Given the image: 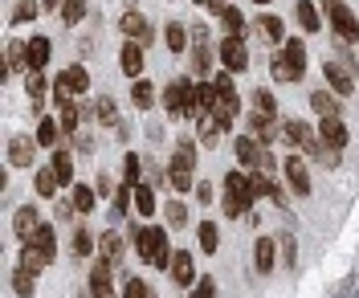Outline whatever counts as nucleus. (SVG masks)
I'll return each instance as SVG.
<instances>
[{
	"instance_id": "f257e3e1",
	"label": "nucleus",
	"mask_w": 359,
	"mask_h": 298,
	"mask_svg": "<svg viewBox=\"0 0 359 298\" xmlns=\"http://www.w3.org/2000/svg\"><path fill=\"white\" fill-rule=\"evenodd\" d=\"M135 250H139V257L147 266H156V270H168V262L176 257V253H168V233L159 229V225H147V229L135 233Z\"/></svg>"
},
{
	"instance_id": "f03ea898",
	"label": "nucleus",
	"mask_w": 359,
	"mask_h": 298,
	"mask_svg": "<svg viewBox=\"0 0 359 298\" xmlns=\"http://www.w3.org/2000/svg\"><path fill=\"white\" fill-rule=\"evenodd\" d=\"M269 69H273V78H278V82H298V78H302V69H306V46H302L298 37L286 41V46L273 53V66H269Z\"/></svg>"
},
{
	"instance_id": "7ed1b4c3",
	"label": "nucleus",
	"mask_w": 359,
	"mask_h": 298,
	"mask_svg": "<svg viewBox=\"0 0 359 298\" xmlns=\"http://www.w3.org/2000/svg\"><path fill=\"white\" fill-rule=\"evenodd\" d=\"M163 102H168V115L172 118L196 115V86H192L188 78H176V82L168 86V94H163Z\"/></svg>"
},
{
	"instance_id": "20e7f679",
	"label": "nucleus",
	"mask_w": 359,
	"mask_h": 298,
	"mask_svg": "<svg viewBox=\"0 0 359 298\" xmlns=\"http://www.w3.org/2000/svg\"><path fill=\"white\" fill-rule=\"evenodd\" d=\"M86 86H90L86 69L82 66H66L62 74H57V82H53V98H57V102H69L74 94H82Z\"/></svg>"
},
{
	"instance_id": "39448f33",
	"label": "nucleus",
	"mask_w": 359,
	"mask_h": 298,
	"mask_svg": "<svg viewBox=\"0 0 359 298\" xmlns=\"http://www.w3.org/2000/svg\"><path fill=\"white\" fill-rule=\"evenodd\" d=\"M323 8H327V17H331V25H335V33L343 41H359V21L351 17V8L343 0H327Z\"/></svg>"
},
{
	"instance_id": "423d86ee",
	"label": "nucleus",
	"mask_w": 359,
	"mask_h": 298,
	"mask_svg": "<svg viewBox=\"0 0 359 298\" xmlns=\"http://www.w3.org/2000/svg\"><path fill=\"white\" fill-rule=\"evenodd\" d=\"M323 78H327V86H331L339 98H347V94L355 90V78H351V69L339 66V62H327V66H323Z\"/></svg>"
},
{
	"instance_id": "0eeeda50",
	"label": "nucleus",
	"mask_w": 359,
	"mask_h": 298,
	"mask_svg": "<svg viewBox=\"0 0 359 298\" xmlns=\"http://www.w3.org/2000/svg\"><path fill=\"white\" fill-rule=\"evenodd\" d=\"M221 62H224L229 74H241V69L249 66V53H245V46H241V37H224L221 41Z\"/></svg>"
},
{
	"instance_id": "6e6552de",
	"label": "nucleus",
	"mask_w": 359,
	"mask_h": 298,
	"mask_svg": "<svg viewBox=\"0 0 359 298\" xmlns=\"http://www.w3.org/2000/svg\"><path fill=\"white\" fill-rule=\"evenodd\" d=\"M90 294L94 298H114V290H111V262H107V257H98L94 270H90Z\"/></svg>"
},
{
	"instance_id": "1a4fd4ad",
	"label": "nucleus",
	"mask_w": 359,
	"mask_h": 298,
	"mask_svg": "<svg viewBox=\"0 0 359 298\" xmlns=\"http://www.w3.org/2000/svg\"><path fill=\"white\" fill-rule=\"evenodd\" d=\"M37 229H41V221H37V208H33V205L17 208V217H13V233H17L21 241H33V237H37Z\"/></svg>"
},
{
	"instance_id": "9d476101",
	"label": "nucleus",
	"mask_w": 359,
	"mask_h": 298,
	"mask_svg": "<svg viewBox=\"0 0 359 298\" xmlns=\"http://www.w3.org/2000/svg\"><path fill=\"white\" fill-rule=\"evenodd\" d=\"M318 139L327 143V147H335V151H343L347 147V127H343V118H323L318 123Z\"/></svg>"
},
{
	"instance_id": "9b49d317",
	"label": "nucleus",
	"mask_w": 359,
	"mask_h": 298,
	"mask_svg": "<svg viewBox=\"0 0 359 298\" xmlns=\"http://www.w3.org/2000/svg\"><path fill=\"white\" fill-rule=\"evenodd\" d=\"M217 118H221V127H233V118H237V111H241V98H237V90H217Z\"/></svg>"
},
{
	"instance_id": "f8f14e48",
	"label": "nucleus",
	"mask_w": 359,
	"mask_h": 298,
	"mask_svg": "<svg viewBox=\"0 0 359 298\" xmlns=\"http://www.w3.org/2000/svg\"><path fill=\"white\" fill-rule=\"evenodd\" d=\"M286 180H290V188L298 196H311V176H306V163L298 160V156L286 160Z\"/></svg>"
},
{
	"instance_id": "ddd939ff",
	"label": "nucleus",
	"mask_w": 359,
	"mask_h": 298,
	"mask_svg": "<svg viewBox=\"0 0 359 298\" xmlns=\"http://www.w3.org/2000/svg\"><path fill=\"white\" fill-rule=\"evenodd\" d=\"M8 69H29V41H8L4 49V66H0V78Z\"/></svg>"
},
{
	"instance_id": "4468645a",
	"label": "nucleus",
	"mask_w": 359,
	"mask_h": 298,
	"mask_svg": "<svg viewBox=\"0 0 359 298\" xmlns=\"http://www.w3.org/2000/svg\"><path fill=\"white\" fill-rule=\"evenodd\" d=\"M118 66H123L127 78H139V74H143V46H139V41H127L123 53H118Z\"/></svg>"
},
{
	"instance_id": "2eb2a0df",
	"label": "nucleus",
	"mask_w": 359,
	"mask_h": 298,
	"mask_svg": "<svg viewBox=\"0 0 359 298\" xmlns=\"http://www.w3.org/2000/svg\"><path fill=\"white\" fill-rule=\"evenodd\" d=\"M123 33H127V41H139V46H147V41H151V25L143 21V17H139V13H127V17H123Z\"/></svg>"
},
{
	"instance_id": "dca6fc26",
	"label": "nucleus",
	"mask_w": 359,
	"mask_h": 298,
	"mask_svg": "<svg viewBox=\"0 0 359 298\" xmlns=\"http://www.w3.org/2000/svg\"><path fill=\"white\" fill-rule=\"evenodd\" d=\"M8 163H13V168H29V163H33V139L13 135V143H8Z\"/></svg>"
},
{
	"instance_id": "f3484780",
	"label": "nucleus",
	"mask_w": 359,
	"mask_h": 298,
	"mask_svg": "<svg viewBox=\"0 0 359 298\" xmlns=\"http://www.w3.org/2000/svg\"><path fill=\"white\" fill-rule=\"evenodd\" d=\"M233 151H237V160L245 163V168H253V163H262V151H266V147H262L253 135H241L237 143H233Z\"/></svg>"
},
{
	"instance_id": "a211bd4d",
	"label": "nucleus",
	"mask_w": 359,
	"mask_h": 298,
	"mask_svg": "<svg viewBox=\"0 0 359 298\" xmlns=\"http://www.w3.org/2000/svg\"><path fill=\"white\" fill-rule=\"evenodd\" d=\"M172 282L176 286H192L196 278H192V253L188 250H176V257H172Z\"/></svg>"
},
{
	"instance_id": "6ab92c4d",
	"label": "nucleus",
	"mask_w": 359,
	"mask_h": 298,
	"mask_svg": "<svg viewBox=\"0 0 359 298\" xmlns=\"http://www.w3.org/2000/svg\"><path fill=\"white\" fill-rule=\"evenodd\" d=\"M311 107L318 111V118H335V115H339V94L314 90V94H311Z\"/></svg>"
},
{
	"instance_id": "aec40b11",
	"label": "nucleus",
	"mask_w": 359,
	"mask_h": 298,
	"mask_svg": "<svg viewBox=\"0 0 359 298\" xmlns=\"http://www.w3.org/2000/svg\"><path fill=\"white\" fill-rule=\"evenodd\" d=\"M253 266H257V274H269L273 270V241L269 237H257V245H253Z\"/></svg>"
},
{
	"instance_id": "412c9836",
	"label": "nucleus",
	"mask_w": 359,
	"mask_h": 298,
	"mask_svg": "<svg viewBox=\"0 0 359 298\" xmlns=\"http://www.w3.org/2000/svg\"><path fill=\"white\" fill-rule=\"evenodd\" d=\"M131 98H135V107H139V111H151V107H156V86H151V82H143V78H135Z\"/></svg>"
},
{
	"instance_id": "4be33fe9",
	"label": "nucleus",
	"mask_w": 359,
	"mask_h": 298,
	"mask_svg": "<svg viewBox=\"0 0 359 298\" xmlns=\"http://www.w3.org/2000/svg\"><path fill=\"white\" fill-rule=\"evenodd\" d=\"M49 37H33V41H29V69H41L45 62H49V57H53V53H49Z\"/></svg>"
},
{
	"instance_id": "5701e85b",
	"label": "nucleus",
	"mask_w": 359,
	"mask_h": 298,
	"mask_svg": "<svg viewBox=\"0 0 359 298\" xmlns=\"http://www.w3.org/2000/svg\"><path fill=\"white\" fill-rule=\"evenodd\" d=\"M29 245H37V250L45 253V262H53V257H57V237H53V229H49V225H41V229H37V237H33Z\"/></svg>"
},
{
	"instance_id": "b1692460",
	"label": "nucleus",
	"mask_w": 359,
	"mask_h": 298,
	"mask_svg": "<svg viewBox=\"0 0 359 298\" xmlns=\"http://www.w3.org/2000/svg\"><path fill=\"white\" fill-rule=\"evenodd\" d=\"M172 168H184V172H192V168H196V147H192V139H184V143H176V156H172Z\"/></svg>"
},
{
	"instance_id": "393cba45",
	"label": "nucleus",
	"mask_w": 359,
	"mask_h": 298,
	"mask_svg": "<svg viewBox=\"0 0 359 298\" xmlns=\"http://www.w3.org/2000/svg\"><path fill=\"white\" fill-rule=\"evenodd\" d=\"M57 184H62V176H57V168L49 163V168H37V192L41 196H53L57 192Z\"/></svg>"
},
{
	"instance_id": "a878e982",
	"label": "nucleus",
	"mask_w": 359,
	"mask_h": 298,
	"mask_svg": "<svg viewBox=\"0 0 359 298\" xmlns=\"http://www.w3.org/2000/svg\"><path fill=\"white\" fill-rule=\"evenodd\" d=\"M224 188H229V192H237V196H253V201H257L253 180H249V176H241V172H229V176H224Z\"/></svg>"
},
{
	"instance_id": "bb28decb",
	"label": "nucleus",
	"mask_w": 359,
	"mask_h": 298,
	"mask_svg": "<svg viewBox=\"0 0 359 298\" xmlns=\"http://www.w3.org/2000/svg\"><path fill=\"white\" fill-rule=\"evenodd\" d=\"M253 208V196H237V192H224V212L229 217H249Z\"/></svg>"
},
{
	"instance_id": "cd10ccee",
	"label": "nucleus",
	"mask_w": 359,
	"mask_h": 298,
	"mask_svg": "<svg viewBox=\"0 0 359 298\" xmlns=\"http://www.w3.org/2000/svg\"><path fill=\"white\" fill-rule=\"evenodd\" d=\"M298 25H302V29H306V33H318V8H314L311 0H298Z\"/></svg>"
},
{
	"instance_id": "c85d7f7f",
	"label": "nucleus",
	"mask_w": 359,
	"mask_h": 298,
	"mask_svg": "<svg viewBox=\"0 0 359 298\" xmlns=\"http://www.w3.org/2000/svg\"><path fill=\"white\" fill-rule=\"evenodd\" d=\"M221 118H217V111H201V139L204 143H212V139L221 135Z\"/></svg>"
},
{
	"instance_id": "c756f323",
	"label": "nucleus",
	"mask_w": 359,
	"mask_h": 298,
	"mask_svg": "<svg viewBox=\"0 0 359 298\" xmlns=\"http://www.w3.org/2000/svg\"><path fill=\"white\" fill-rule=\"evenodd\" d=\"M33 282H37V274H33V270H25V266H17V270H13V290H17L21 298L33 294Z\"/></svg>"
},
{
	"instance_id": "7c9ffc66",
	"label": "nucleus",
	"mask_w": 359,
	"mask_h": 298,
	"mask_svg": "<svg viewBox=\"0 0 359 298\" xmlns=\"http://www.w3.org/2000/svg\"><path fill=\"white\" fill-rule=\"evenodd\" d=\"M41 8L45 4H37V0H17V8H13V25H29Z\"/></svg>"
},
{
	"instance_id": "2f4dec72",
	"label": "nucleus",
	"mask_w": 359,
	"mask_h": 298,
	"mask_svg": "<svg viewBox=\"0 0 359 298\" xmlns=\"http://www.w3.org/2000/svg\"><path fill=\"white\" fill-rule=\"evenodd\" d=\"M21 266H25V270H33V274H41L49 262H45V253L37 250V245H25V250H21Z\"/></svg>"
},
{
	"instance_id": "473e14b6",
	"label": "nucleus",
	"mask_w": 359,
	"mask_h": 298,
	"mask_svg": "<svg viewBox=\"0 0 359 298\" xmlns=\"http://www.w3.org/2000/svg\"><path fill=\"white\" fill-rule=\"evenodd\" d=\"M221 25L229 29V37H241V33H245V17H241L237 8H221Z\"/></svg>"
},
{
	"instance_id": "72a5a7b5",
	"label": "nucleus",
	"mask_w": 359,
	"mask_h": 298,
	"mask_svg": "<svg viewBox=\"0 0 359 298\" xmlns=\"http://www.w3.org/2000/svg\"><path fill=\"white\" fill-rule=\"evenodd\" d=\"M135 208H139L143 217H151V212H156V196H151V188H147V184H135Z\"/></svg>"
},
{
	"instance_id": "f704fd0d",
	"label": "nucleus",
	"mask_w": 359,
	"mask_h": 298,
	"mask_svg": "<svg viewBox=\"0 0 359 298\" xmlns=\"http://www.w3.org/2000/svg\"><path fill=\"white\" fill-rule=\"evenodd\" d=\"M311 135H314V131L306 127V123H302V118H290V123H286V139H290L294 147H302V143H306Z\"/></svg>"
},
{
	"instance_id": "c9c22d12",
	"label": "nucleus",
	"mask_w": 359,
	"mask_h": 298,
	"mask_svg": "<svg viewBox=\"0 0 359 298\" xmlns=\"http://www.w3.org/2000/svg\"><path fill=\"white\" fill-rule=\"evenodd\" d=\"M221 237H217V225L212 221H201V253H217Z\"/></svg>"
},
{
	"instance_id": "e433bc0d",
	"label": "nucleus",
	"mask_w": 359,
	"mask_h": 298,
	"mask_svg": "<svg viewBox=\"0 0 359 298\" xmlns=\"http://www.w3.org/2000/svg\"><path fill=\"white\" fill-rule=\"evenodd\" d=\"M102 257L107 262H118L123 257V237L118 233H102Z\"/></svg>"
},
{
	"instance_id": "4c0bfd02",
	"label": "nucleus",
	"mask_w": 359,
	"mask_h": 298,
	"mask_svg": "<svg viewBox=\"0 0 359 298\" xmlns=\"http://www.w3.org/2000/svg\"><path fill=\"white\" fill-rule=\"evenodd\" d=\"M82 17H86V0H66L62 4V21L66 25H78Z\"/></svg>"
},
{
	"instance_id": "58836bf2",
	"label": "nucleus",
	"mask_w": 359,
	"mask_h": 298,
	"mask_svg": "<svg viewBox=\"0 0 359 298\" xmlns=\"http://www.w3.org/2000/svg\"><path fill=\"white\" fill-rule=\"evenodd\" d=\"M53 168H57L62 184H74V160H69V151H53Z\"/></svg>"
},
{
	"instance_id": "ea45409f",
	"label": "nucleus",
	"mask_w": 359,
	"mask_h": 298,
	"mask_svg": "<svg viewBox=\"0 0 359 298\" xmlns=\"http://www.w3.org/2000/svg\"><path fill=\"white\" fill-rule=\"evenodd\" d=\"M262 33H266L269 41H282V37H286V25H282V17H273V13H269V17H262Z\"/></svg>"
},
{
	"instance_id": "a19ab883",
	"label": "nucleus",
	"mask_w": 359,
	"mask_h": 298,
	"mask_svg": "<svg viewBox=\"0 0 359 298\" xmlns=\"http://www.w3.org/2000/svg\"><path fill=\"white\" fill-rule=\"evenodd\" d=\"M253 192H257V196H269V201H278V205H282V192H278V188L269 184V172L253 176Z\"/></svg>"
},
{
	"instance_id": "79ce46f5",
	"label": "nucleus",
	"mask_w": 359,
	"mask_h": 298,
	"mask_svg": "<svg viewBox=\"0 0 359 298\" xmlns=\"http://www.w3.org/2000/svg\"><path fill=\"white\" fill-rule=\"evenodd\" d=\"M57 131H62V123L45 118L41 127H37V143H41V147H53V143H57Z\"/></svg>"
},
{
	"instance_id": "37998d69",
	"label": "nucleus",
	"mask_w": 359,
	"mask_h": 298,
	"mask_svg": "<svg viewBox=\"0 0 359 298\" xmlns=\"http://www.w3.org/2000/svg\"><path fill=\"white\" fill-rule=\"evenodd\" d=\"M90 208H94V188L78 184L74 188V212H90Z\"/></svg>"
},
{
	"instance_id": "c03bdc74",
	"label": "nucleus",
	"mask_w": 359,
	"mask_h": 298,
	"mask_svg": "<svg viewBox=\"0 0 359 298\" xmlns=\"http://www.w3.org/2000/svg\"><path fill=\"white\" fill-rule=\"evenodd\" d=\"M45 86H49V82L41 78V69H33V74H29V86H25V90H29V98H33L37 107H41V98H45Z\"/></svg>"
},
{
	"instance_id": "a18cd8bd",
	"label": "nucleus",
	"mask_w": 359,
	"mask_h": 298,
	"mask_svg": "<svg viewBox=\"0 0 359 298\" xmlns=\"http://www.w3.org/2000/svg\"><path fill=\"white\" fill-rule=\"evenodd\" d=\"M163 37H168V49H172V53H184V46H188V33H184L180 25H168V33H163Z\"/></svg>"
},
{
	"instance_id": "49530a36",
	"label": "nucleus",
	"mask_w": 359,
	"mask_h": 298,
	"mask_svg": "<svg viewBox=\"0 0 359 298\" xmlns=\"http://www.w3.org/2000/svg\"><path fill=\"white\" fill-rule=\"evenodd\" d=\"M253 115L273 118V94H269V90H257V94H253Z\"/></svg>"
},
{
	"instance_id": "de8ad7c7",
	"label": "nucleus",
	"mask_w": 359,
	"mask_h": 298,
	"mask_svg": "<svg viewBox=\"0 0 359 298\" xmlns=\"http://www.w3.org/2000/svg\"><path fill=\"white\" fill-rule=\"evenodd\" d=\"M123 298H156V294H151V286H147L143 278H131V282L123 286Z\"/></svg>"
},
{
	"instance_id": "09e8293b",
	"label": "nucleus",
	"mask_w": 359,
	"mask_h": 298,
	"mask_svg": "<svg viewBox=\"0 0 359 298\" xmlns=\"http://www.w3.org/2000/svg\"><path fill=\"white\" fill-rule=\"evenodd\" d=\"M139 172H143V163H139V156H127V163H123V184H139Z\"/></svg>"
},
{
	"instance_id": "8fccbe9b",
	"label": "nucleus",
	"mask_w": 359,
	"mask_h": 298,
	"mask_svg": "<svg viewBox=\"0 0 359 298\" xmlns=\"http://www.w3.org/2000/svg\"><path fill=\"white\" fill-rule=\"evenodd\" d=\"M168 184H172L176 192H188V188H192V172H184V168H172V176H168Z\"/></svg>"
},
{
	"instance_id": "3c124183",
	"label": "nucleus",
	"mask_w": 359,
	"mask_h": 298,
	"mask_svg": "<svg viewBox=\"0 0 359 298\" xmlns=\"http://www.w3.org/2000/svg\"><path fill=\"white\" fill-rule=\"evenodd\" d=\"M74 253H78V257H90V253H94V241H90V233H86V229L74 233Z\"/></svg>"
},
{
	"instance_id": "603ef678",
	"label": "nucleus",
	"mask_w": 359,
	"mask_h": 298,
	"mask_svg": "<svg viewBox=\"0 0 359 298\" xmlns=\"http://www.w3.org/2000/svg\"><path fill=\"white\" fill-rule=\"evenodd\" d=\"M94 111H98V118H102L107 127H114V123H118V115H114V102H111V98H98V107H94Z\"/></svg>"
},
{
	"instance_id": "864d4df0",
	"label": "nucleus",
	"mask_w": 359,
	"mask_h": 298,
	"mask_svg": "<svg viewBox=\"0 0 359 298\" xmlns=\"http://www.w3.org/2000/svg\"><path fill=\"white\" fill-rule=\"evenodd\" d=\"M168 225H172V229H184V225H188V212H184V205H168Z\"/></svg>"
},
{
	"instance_id": "5fc2aeb1",
	"label": "nucleus",
	"mask_w": 359,
	"mask_h": 298,
	"mask_svg": "<svg viewBox=\"0 0 359 298\" xmlns=\"http://www.w3.org/2000/svg\"><path fill=\"white\" fill-rule=\"evenodd\" d=\"M62 131H74V127H78V111H74V102H62Z\"/></svg>"
},
{
	"instance_id": "6e6d98bb",
	"label": "nucleus",
	"mask_w": 359,
	"mask_h": 298,
	"mask_svg": "<svg viewBox=\"0 0 359 298\" xmlns=\"http://www.w3.org/2000/svg\"><path fill=\"white\" fill-rule=\"evenodd\" d=\"M278 245L286 250V266H298V253H294V237H290V233H282V237H278Z\"/></svg>"
},
{
	"instance_id": "4d7b16f0",
	"label": "nucleus",
	"mask_w": 359,
	"mask_h": 298,
	"mask_svg": "<svg viewBox=\"0 0 359 298\" xmlns=\"http://www.w3.org/2000/svg\"><path fill=\"white\" fill-rule=\"evenodd\" d=\"M192 66H196V74H204V69H208V49H204V46H196V57H192Z\"/></svg>"
},
{
	"instance_id": "13d9d810",
	"label": "nucleus",
	"mask_w": 359,
	"mask_h": 298,
	"mask_svg": "<svg viewBox=\"0 0 359 298\" xmlns=\"http://www.w3.org/2000/svg\"><path fill=\"white\" fill-rule=\"evenodd\" d=\"M204 4H208V8H217V13H221V8H229V0H204Z\"/></svg>"
},
{
	"instance_id": "bf43d9fd",
	"label": "nucleus",
	"mask_w": 359,
	"mask_h": 298,
	"mask_svg": "<svg viewBox=\"0 0 359 298\" xmlns=\"http://www.w3.org/2000/svg\"><path fill=\"white\" fill-rule=\"evenodd\" d=\"M45 8H62V4H66V0H41Z\"/></svg>"
},
{
	"instance_id": "052dcab7",
	"label": "nucleus",
	"mask_w": 359,
	"mask_h": 298,
	"mask_svg": "<svg viewBox=\"0 0 359 298\" xmlns=\"http://www.w3.org/2000/svg\"><path fill=\"white\" fill-rule=\"evenodd\" d=\"M192 298H208V294H201V290H196V294H192Z\"/></svg>"
},
{
	"instance_id": "680f3d73",
	"label": "nucleus",
	"mask_w": 359,
	"mask_h": 298,
	"mask_svg": "<svg viewBox=\"0 0 359 298\" xmlns=\"http://www.w3.org/2000/svg\"><path fill=\"white\" fill-rule=\"evenodd\" d=\"M257 4H269V0H257Z\"/></svg>"
},
{
	"instance_id": "e2e57ef3",
	"label": "nucleus",
	"mask_w": 359,
	"mask_h": 298,
	"mask_svg": "<svg viewBox=\"0 0 359 298\" xmlns=\"http://www.w3.org/2000/svg\"><path fill=\"white\" fill-rule=\"evenodd\" d=\"M196 4H204V0H196Z\"/></svg>"
}]
</instances>
